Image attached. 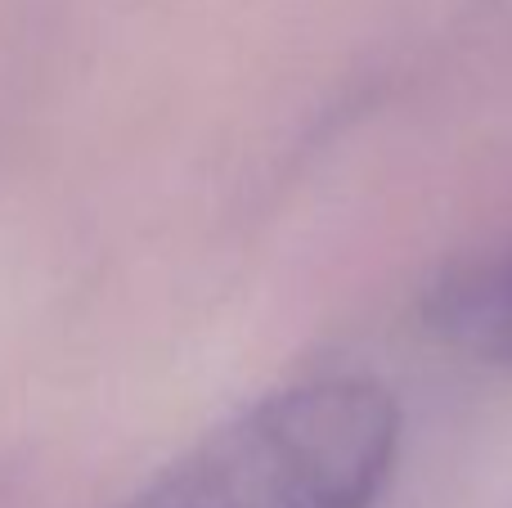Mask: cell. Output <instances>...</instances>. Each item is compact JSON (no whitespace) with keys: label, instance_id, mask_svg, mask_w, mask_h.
Listing matches in <instances>:
<instances>
[{"label":"cell","instance_id":"obj_2","mask_svg":"<svg viewBox=\"0 0 512 508\" xmlns=\"http://www.w3.org/2000/svg\"><path fill=\"white\" fill-rule=\"evenodd\" d=\"M459 320H463V329H472V333L512 342V261L508 266H499L486 284L463 288Z\"/></svg>","mask_w":512,"mask_h":508},{"label":"cell","instance_id":"obj_1","mask_svg":"<svg viewBox=\"0 0 512 508\" xmlns=\"http://www.w3.org/2000/svg\"><path fill=\"white\" fill-rule=\"evenodd\" d=\"M400 450L378 378L328 374L261 396L122 508H373Z\"/></svg>","mask_w":512,"mask_h":508}]
</instances>
